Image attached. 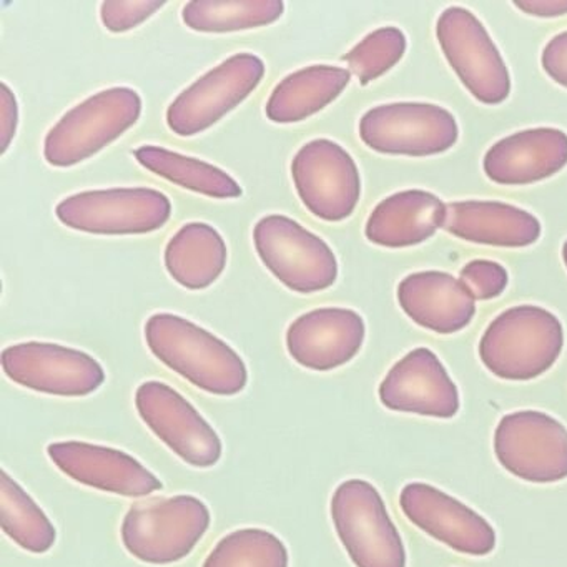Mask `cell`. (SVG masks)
I'll use <instances>...</instances> for the list:
<instances>
[{
  "instance_id": "cell-1",
  "label": "cell",
  "mask_w": 567,
  "mask_h": 567,
  "mask_svg": "<svg viewBox=\"0 0 567 567\" xmlns=\"http://www.w3.org/2000/svg\"><path fill=\"white\" fill-rule=\"evenodd\" d=\"M145 341L157 360L205 393L235 396L247 386V364L240 354L187 318L152 315L145 323Z\"/></svg>"
},
{
  "instance_id": "cell-2",
  "label": "cell",
  "mask_w": 567,
  "mask_h": 567,
  "mask_svg": "<svg viewBox=\"0 0 567 567\" xmlns=\"http://www.w3.org/2000/svg\"><path fill=\"white\" fill-rule=\"evenodd\" d=\"M563 347V324L556 315L520 305L491 321L481 337L480 358L501 380L530 381L554 367Z\"/></svg>"
},
{
  "instance_id": "cell-3",
  "label": "cell",
  "mask_w": 567,
  "mask_h": 567,
  "mask_svg": "<svg viewBox=\"0 0 567 567\" xmlns=\"http://www.w3.org/2000/svg\"><path fill=\"white\" fill-rule=\"evenodd\" d=\"M210 523V509L198 497H155L134 504L125 514L122 543L135 559L168 566L190 556Z\"/></svg>"
},
{
  "instance_id": "cell-4",
  "label": "cell",
  "mask_w": 567,
  "mask_h": 567,
  "mask_svg": "<svg viewBox=\"0 0 567 567\" xmlns=\"http://www.w3.org/2000/svg\"><path fill=\"white\" fill-rule=\"evenodd\" d=\"M142 97L131 87L97 92L72 107L45 135L44 157L52 167L68 168L94 157L137 124Z\"/></svg>"
},
{
  "instance_id": "cell-5",
  "label": "cell",
  "mask_w": 567,
  "mask_h": 567,
  "mask_svg": "<svg viewBox=\"0 0 567 567\" xmlns=\"http://www.w3.org/2000/svg\"><path fill=\"white\" fill-rule=\"evenodd\" d=\"M341 544L357 567H406V549L380 491L364 480L343 481L330 503Z\"/></svg>"
},
{
  "instance_id": "cell-6",
  "label": "cell",
  "mask_w": 567,
  "mask_h": 567,
  "mask_svg": "<svg viewBox=\"0 0 567 567\" xmlns=\"http://www.w3.org/2000/svg\"><path fill=\"white\" fill-rule=\"evenodd\" d=\"M261 264L295 293L313 295L333 287L338 261L330 245L285 215H268L254 228Z\"/></svg>"
},
{
  "instance_id": "cell-7",
  "label": "cell",
  "mask_w": 567,
  "mask_h": 567,
  "mask_svg": "<svg viewBox=\"0 0 567 567\" xmlns=\"http://www.w3.org/2000/svg\"><path fill=\"white\" fill-rule=\"evenodd\" d=\"M59 221L94 235H145L161 230L172 215L171 198L147 187L89 190L64 198Z\"/></svg>"
},
{
  "instance_id": "cell-8",
  "label": "cell",
  "mask_w": 567,
  "mask_h": 567,
  "mask_svg": "<svg viewBox=\"0 0 567 567\" xmlns=\"http://www.w3.org/2000/svg\"><path fill=\"white\" fill-rule=\"evenodd\" d=\"M265 78V62L250 52L231 55L177 95L167 125L178 137H195L214 127L254 94Z\"/></svg>"
},
{
  "instance_id": "cell-9",
  "label": "cell",
  "mask_w": 567,
  "mask_h": 567,
  "mask_svg": "<svg viewBox=\"0 0 567 567\" xmlns=\"http://www.w3.org/2000/svg\"><path fill=\"white\" fill-rule=\"evenodd\" d=\"M497 463L519 480L559 483L567 477V430L543 411H514L494 431Z\"/></svg>"
},
{
  "instance_id": "cell-10",
  "label": "cell",
  "mask_w": 567,
  "mask_h": 567,
  "mask_svg": "<svg viewBox=\"0 0 567 567\" xmlns=\"http://www.w3.org/2000/svg\"><path fill=\"white\" fill-rule=\"evenodd\" d=\"M360 137L378 154L431 157L454 147L460 128L440 105L400 102L368 111L360 121Z\"/></svg>"
},
{
  "instance_id": "cell-11",
  "label": "cell",
  "mask_w": 567,
  "mask_h": 567,
  "mask_svg": "<svg viewBox=\"0 0 567 567\" xmlns=\"http://www.w3.org/2000/svg\"><path fill=\"white\" fill-rule=\"evenodd\" d=\"M436 38L444 58L476 101L499 105L509 97V71L473 12L447 8L437 19Z\"/></svg>"
},
{
  "instance_id": "cell-12",
  "label": "cell",
  "mask_w": 567,
  "mask_h": 567,
  "mask_svg": "<svg viewBox=\"0 0 567 567\" xmlns=\"http://www.w3.org/2000/svg\"><path fill=\"white\" fill-rule=\"evenodd\" d=\"M291 178L305 207L320 220H347L360 202L361 178L353 157L328 138H315L297 152Z\"/></svg>"
},
{
  "instance_id": "cell-13",
  "label": "cell",
  "mask_w": 567,
  "mask_h": 567,
  "mask_svg": "<svg viewBox=\"0 0 567 567\" xmlns=\"http://www.w3.org/2000/svg\"><path fill=\"white\" fill-rule=\"evenodd\" d=\"M135 408L152 433L185 463L212 467L220 461L224 444L217 431L174 388L145 381L135 391Z\"/></svg>"
},
{
  "instance_id": "cell-14",
  "label": "cell",
  "mask_w": 567,
  "mask_h": 567,
  "mask_svg": "<svg viewBox=\"0 0 567 567\" xmlns=\"http://www.w3.org/2000/svg\"><path fill=\"white\" fill-rule=\"evenodd\" d=\"M0 363L9 380L54 396H89L105 381L104 368L94 357L62 344H12L2 351Z\"/></svg>"
},
{
  "instance_id": "cell-15",
  "label": "cell",
  "mask_w": 567,
  "mask_h": 567,
  "mask_svg": "<svg viewBox=\"0 0 567 567\" xmlns=\"http://www.w3.org/2000/svg\"><path fill=\"white\" fill-rule=\"evenodd\" d=\"M400 507L417 529L464 556H487L496 547V530L481 514L431 484H406Z\"/></svg>"
},
{
  "instance_id": "cell-16",
  "label": "cell",
  "mask_w": 567,
  "mask_h": 567,
  "mask_svg": "<svg viewBox=\"0 0 567 567\" xmlns=\"http://www.w3.org/2000/svg\"><path fill=\"white\" fill-rule=\"evenodd\" d=\"M380 401L398 413L451 420L460 411V391L436 353L416 348L401 358L381 381Z\"/></svg>"
},
{
  "instance_id": "cell-17",
  "label": "cell",
  "mask_w": 567,
  "mask_h": 567,
  "mask_svg": "<svg viewBox=\"0 0 567 567\" xmlns=\"http://www.w3.org/2000/svg\"><path fill=\"white\" fill-rule=\"evenodd\" d=\"M48 454L65 476L104 493L144 497L164 489L162 481L141 461L115 447L61 441L49 444Z\"/></svg>"
},
{
  "instance_id": "cell-18",
  "label": "cell",
  "mask_w": 567,
  "mask_h": 567,
  "mask_svg": "<svg viewBox=\"0 0 567 567\" xmlns=\"http://www.w3.org/2000/svg\"><path fill=\"white\" fill-rule=\"evenodd\" d=\"M367 327L357 311L318 308L301 315L287 330V350L300 367L331 371L350 363L363 347Z\"/></svg>"
},
{
  "instance_id": "cell-19",
  "label": "cell",
  "mask_w": 567,
  "mask_h": 567,
  "mask_svg": "<svg viewBox=\"0 0 567 567\" xmlns=\"http://www.w3.org/2000/svg\"><path fill=\"white\" fill-rule=\"evenodd\" d=\"M567 165V134L559 128H530L496 142L484 155L483 168L494 184H536Z\"/></svg>"
},
{
  "instance_id": "cell-20",
  "label": "cell",
  "mask_w": 567,
  "mask_h": 567,
  "mask_svg": "<svg viewBox=\"0 0 567 567\" xmlns=\"http://www.w3.org/2000/svg\"><path fill=\"white\" fill-rule=\"evenodd\" d=\"M401 310L437 334L464 330L476 315V298L463 280L444 271H417L398 285Z\"/></svg>"
},
{
  "instance_id": "cell-21",
  "label": "cell",
  "mask_w": 567,
  "mask_h": 567,
  "mask_svg": "<svg viewBox=\"0 0 567 567\" xmlns=\"http://www.w3.org/2000/svg\"><path fill=\"white\" fill-rule=\"evenodd\" d=\"M443 230L470 244L524 248L536 244L540 224L514 205L493 200L453 202L446 205Z\"/></svg>"
},
{
  "instance_id": "cell-22",
  "label": "cell",
  "mask_w": 567,
  "mask_h": 567,
  "mask_svg": "<svg viewBox=\"0 0 567 567\" xmlns=\"http://www.w3.org/2000/svg\"><path fill=\"white\" fill-rule=\"evenodd\" d=\"M446 205L424 190L391 195L374 207L364 235L384 248H406L430 240L443 227Z\"/></svg>"
},
{
  "instance_id": "cell-23",
  "label": "cell",
  "mask_w": 567,
  "mask_h": 567,
  "mask_svg": "<svg viewBox=\"0 0 567 567\" xmlns=\"http://www.w3.org/2000/svg\"><path fill=\"white\" fill-rule=\"evenodd\" d=\"M351 81V72L334 65H310L287 75L274 89L265 114L275 124H297L337 101Z\"/></svg>"
},
{
  "instance_id": "cell-24",
  "label": "cell",
  "mask_w": 567,
  "mask_h": 567,
  "mask_svg": "<svg viewBox=\"0 0 567 567\" xmlns=\"http://www.w3.org/2000/svg\"><path fill=\"white\" fill-rule=\"evenodd\" d=\"M224 237L212 225L192 221L184 225L165 247L168 275L187 290L212 287L227 267Z\"/></svg>"
},
{
  "instance_id": "cell-25",
  "label": "cell",
  "mask_w": 567,
  "mask_h": 567,
  "mask_svg": "<svg viewBox=\"0 0 567 567\" xmlns=\"http://www.w3.org/2000/svg\"><path fill=\"white\" fill-rule=\"evenodd\" d=\"M134 155L142 167L185 190L210 198L241 197L238 182L208 162L187 157L157 145H142Z\"/></svg>"
},
{
  "instance_id": "cell-26",
  "label": "cell",
  "mask_w": 567,
  "mask_h": 567,
  "mask_svg": "<svg viewBox=\"0 0 567 567\" xmlns=\"http://www.w3.org/2000/svg\"><path fill=\"white\" fill-rule=\"evenodd\" d=\"M284 12L281 0H192L182 19L192 31L225 34L274 24Z\"/></svg>"
},
{
  "instance_id": "cell-27",
  "label": "cell",
  "mask_w": 567,
  "mask_h": 567,
  "mask_svg": "<svg viewBox=\"0 0 567 567\" xmlns=\"http://www.w3.org/2000/svg\"><path fill=\"white\" fill-rule=\"evenodd\" d=\"M0 526L29 553H48L58 539V530L44 509L4 470L0 471Z\"/></svg>"
},
{
  "instance_id": "cell-28",
  "label": "cell",
  "mask_w": 567,
  "mask_h": 567,
  "mask_svg": "<svg viewBox=\"0 0 567 567\" xmlns=\"http://www.w3.org/2000/svg\"><path fill=\"white\" fill-rule=\"evenodd\" d=\"M290 556L280 537L270 530L245 527L218 540L204 567H288Z\"/></svg>"
},
{
  "instance_id": "cell-29",
  "label": "cell",
  "mask_w": 567,
  "mask_h": 567,
  "mask_svg": "<svg viewBox=\"0 0 567 567\" xmlns=\"http://www.w3.org/2000/svg\"><path fill=\"white\" fill-rule=\"evenodd\" d=\"M406 52V35L398 28H381L354 45L343 62L361 85L377 81L394 68Z\"/></svg>"
},
{
  "instance_id": "cell-30",
  "label": "cell",
  "mask_w": 567,
  "mask_h": 567,
  "mask_svg": "<svg viewBox=\"0 0 567 567\" xmlns=\"http://www.w3.org/2000/svg\"><path fill=\"white\" fill-rule=\"evenodd\" d=\"M165 8L161 0H109L101 6V21L114 34L132 31Z\"/></svg>"
},
{
  "instance_id": "cell-31",
  "label": "cell",
  "mask_w": 567,
  "mask_h": 567,
  "mask_svg": "<svg viewBox=\"0 0 567 567\" xmlns=\"http://www.w3.org/2000/svg\"><path fill=\"white\" fill-rule=\"evenodd\" d=\"M461 280L470 288L476 300H493L506 290V268L491 260H473L461 270Z\"/></svg>"
},
{
  "instance_id": "cell-32",
  "label": "cell",
  "mask_w": 567,
  "mask_h": 567,
  "mask_svg": "<svg viewBox=\"0 0 567 567\" xmlns=\"http://www.w3.org/2000/svg\"><path fill=\"white\" fill-rule=\"evenodd\" d=\"M540 64L556 84L567 89V31L547 42Z\"/></svg>"
},
{
  "instance_id": "cell-33",
  "label": "cell",
  "mask_w": 567,
  "mask_h": 567,
  "mask_svg": "<svg viewBox=\"0 0 567 567\" xmlns=\"http://www.w3.org/2000/svg\"><path fill=\"white\" fill-rule=\"evenodd\" d=\"M0 105H2V112H0V117H2V154H6L8 148L11 147V142L14 141L19 125L18 99L6 82L0 84Z\"/></svg>"
},
{
  "instance_id": "cell-34",
  "label": "cell",
  "mask_w": 567,
  "mask_h": 567,
  "mask_svg": "<svg viewBox=\"0 0 567 567\" xmlns=\"http://www.w3.org/2000/svg\"><path fill=\"white\" fill-rule=\"evenodd\" d=\"M514 6L533 18L553 19L567 16V0H516Z\"/></svg>"
},
{
  "instance_id": "cell-35",
  "label": "cell",
  "mask_w": 567,
  "mask_h": 567,
  "mask_svg": "<svg viewBox=\"0 0 567 567\" xmlns=\"http://www.w3.org/2000/svg\"><path fill=\"white\" fill-rule=\"evenodd\" d=\"M563 260H564V264H566V267H567V240L564 241V245H563Z\"/></svg>"
}]
</instances>
